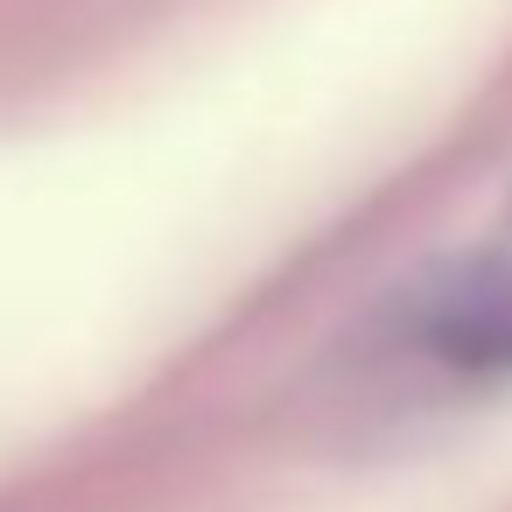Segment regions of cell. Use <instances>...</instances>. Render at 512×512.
<instances>
[{
  "label": "cell",
  "instance_id": "1",
  "mask_svg": "<svg viewBox=\"0 0 512 512\" xmlns=\"http://www.w3.org/2000/svg\"><path fill=\"white\" fill-rule=\"evenodd\" d=\"M421 337H428V351L442 365L512 372V267H470V274H456L428 302Z\"/></svg>",
  "mask_w": 512,
  "mask_h": 512
}]
</instances>
